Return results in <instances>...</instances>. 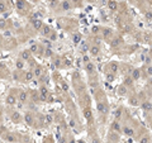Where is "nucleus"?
Segmentation results:
<instances>
[{"label": "nucleus", "mask_w": 152, "mask_h": 143, "mask_svg": "<svg viewBox=\"0 0 152 143\" xmlns=\"http://www.w3.org/2000/svg\"><path fill=\"white\" fill-rule=\"evenodd\" d=\"M33 77H34V72H33V71H25L24 77H23V82H29V81H32Z\"/></svg>", "instance_id": "obj_2"}, {"label": "nucleus", "mask_w": 152, "mask_h": 143, "mask_svg": "<svg viewBox=\"0 0 152 143\" xmlns=\"http://www.w3.org/2000/svg\"><path fill=\"white\" fill-rule=\"evenodd\" d=\"M109 6H110L111 9H114V6H115V3H114V1H111V3L109 4Z\"/></svg>", "instance_id": "obj_20"}, {"label": "nucleus", "mask_w": 152, "mask_h": 143, "mask_svg": "<svg viewBox=\"0 0 152 143\" xmlns=\"http://www.w3.org/2000/svg\"><path fill=\"white\" fill-rule=\"evenodd\" d=\"M79 42H80V34H75L74 35V43L77 44Z\"/></svg>", "instance_id": "obj_14"}, {"label": "nucleus", "mask_w": 152, "mask_h": 143, "mask_svg": "<svg viewBox=\"0 0 152 143\" xmlns=\"http://www.w3.org/2000/svg\"><path fill=\"white\" fill-rule=\"evenodd\" d=\"M18 9H24V1L23 0H18Z\"/></svg>", "instance_id": "obj_13"}, {"label": "nucleus", "mask_w": 152, "mask_h": 143, "mask_svg": "<svg viewBox=\"0 0 152 143\" xmlns=\"http://www.w3.org/2000/svg\"><path fill=\"white\" fill-rule=\"evenodd\" d=\"M70 8H71V5H70L69 1H64V3H62V9H64V10H67V9H70Z\"/></svg>", "instance_id": "obj_12"}, {"label": "nucleus", "mask_w": 152, "mask_h": 143, "mask_svg": "<svg viewBox=\"0 0 152 143\" xmlns=\"http://www.w3.org/2000/svg\"><path fill=\"white\" fill-rule=\"evenodd\" d=\"M37 50H38V46H37V44H33V46L30 47V52H35Z\"/></svg>", "instance_id": "obj_18"}, {"label": "nucleus", "mask_w": 152, "mask_h": 143, "mask_svg": "<svg viewBox=\"0 0 152 143\" xmlns=\"http://www.w3.org/2000/svg\"><path fill=\"white\" fill-rule=\"evenodd\" d=\"M47 96H48V90H47L46 87H42L41 89V99L42 100H46Z\"/></svg>", "instance_id": "obj_8"}, {"label": "nucleus", "mask_w": 152, "mask_h": 143, "mask_svg": "<svg viewBox=\"0 0 152 143\" xmlns=\"http://www.w3.org/2000/svg\"><path fill=\"white\" fill-rule=\"evenodd\" d=\"M33 72H34V77H41V75L43 74V69L41 67V66H38Z\"/></svg>", "instance_id": "obj_7"}, {"label": "nucleus", "mask_w": 152, "mask_h": 143, "mask_svg": "<svg viewBox=\"0 0 152 143\" xmlns=\"http://www.w3.org/2000/svg\"><path fill=\"white\" fill-rule=\"evenodd\" d=\"M17 103V97L14 95H8L6 96V104L8 105H15Z\"/></svg>", "instance_id": "obj_5"}, {"label": "nucleus", "mask_w": 152, "mask_h": 143, "mask_svg": "<svg viewBox=\"0 0 152 143\" xmlns=\"http://www.w3.org/2000/svg\"><path fill=\"white\" fill-rule=\"evenodd\" d=\"M1 43H3V41H1V37H0V46H1Z\"/></svg>", "instance_id": "obj_22"}, {"label": "nucleus", "mask_w": 152, "mask_h": 143, "mask_svg": "<svg viewBox=\"0 0 152 143\" xmlns=\"http://www.w3.org/2000/svg\"><path fill=\"white\" fill-rule=\"evenodd\" d=\"M12 120H13L14 123H19V122H22V117H20V114L18 113V111L13 113V114H12Z\"/></svg>", "instance_id": "obj_6"}, {"label": "nucleus", "mask_w": 152, "mask_h": 143, "mask_svg": "<svg viewBox=\"0 0 152 143\" xmlns=\"http://www.w3.org/2000/svg\"><path fill=\"white\" fill-rule=\"evenodd\" d=\"M51 30H50V28L48 27H43V34H48Z\"/></svg>", "instance_id": "obj_17"}, {"label": "nucleus", "mask_w": 152, "mask_h": 143, "mask_svg": "<svg viewBox=\"0 0 152 143\" xmlns=\"http://www.w3.org/2000/svg\"><path fill=\"white\" fill-rule=\"evenodd\" d=\"M44 120H46L47 123H52L53 118H52V115H46V118H44Z\"/></svg>", "instance_id": "obj_15"}, {"label": "nucleus", "mask_w": 152, "mask_h": 143, "mask_svg": "<svg viewBox=\"0 0 152 143\" xmlns=\"http://www.w3.org/2000/svg\"><path fill=\"white\" fill-rule=\"evenodd\" d=\"M5 139H6V141H9V142H14V137L9 134V136H6V138H5Z\"/></svg>", "instance_id": "obj_19"}, {"label": "nucleus", "mask_w": 152, "mask_h": 143, "mask_svg": "<svg viewBox=\"0 0 152 143\" xmlns=\"http://www.w3.org/2000/svg\"><path fill=\"white\" fill-rule=\"evenodd\" d=\"M86 71H88V72H93V71H94V66L90 63V62H86Z\"/></svg>", "instance_id": "obj_10"}, {"label": "nucleus", "mask_w": 152, "mask_h": 143, "mask_svg": "<svg viewBox=\"0 0 152 143\" xmlns=\"http://www.w3.org/2000/svg\"><path fill=\"white\" fill-rule=\"evenodd\" d=\"M24 120H25V123L28 124V126L32 127L34 122H35V118H34V115L32 113H29V111H27V113L24 114Z\"/></svg>", "instance_id": "obj_1"}, {"label": "nucleus", "mask_w": 152, "mask_h": 143, "mask_svg": "<svg viewBox=\"0 0 152 143\" xmlns=\"http://www.w3.org/2000/svg\"><path fill=\"white\" fill-rule=\"evenodd\" d=\"M6 10V5H5V3L4 1H0V14H1V13H4Z\"/></svg>", "instance_id": "obj_11"}, {"label": "nucleus", "mask_w": 152, "mask_h": 143, "mask_svg": "<svg viewBox=\"0 0 152 143\" xmlns=\"http://www.w3.org/2000/svg\"><path fill=\"white\" fill-rule=\"evenodd\" d=\"M17 66H18V69H22V66H23V63H22V62H18V63H17Z\"/></svg>", "instance_id": "obj_21"}, {"label": "nucleus", "mask_w": 152, "mask_h": 143, "mask_svg": "<svg viewBox=\"0 0 152 143\" xmlns=\"http://www.w3.org/2000/svg\"><path fill=\"white\" fill-rule=\"evenodd\" d=\"M18 99H19L20 103H25L27 99H28V95H27V92L24 90H20L19 91V97H18Z\"/></svg>", "instance_id": "obj_4"}, {"label": "nucleus", "mask_w": 152, "mask_h": 143, "mask_svg": "<svg viewBox=\"0 0 152 143\" xmlns=\"http://www.w3.org/2000/svg\"><path fill=\"white\" fill-rule=\"evenodd\" d=\"M0 115H1V113H0Z\"/></svg>", "instance_id": "obj_24"}, {"label": "nucleus", "mask_w": 152, "mask_h": 143, "mask_svg": "<svg viewBox=\"0 0 152 143\" xmlns=\"http://www.w3.org/2000/svg\"><path fill=\"white\" fill-rule=\"evenodd\" d=\"M33 27H34L35 29H41V28H42V22L38 20V19L33 20Z\"/></svg>", "instance_id": "obj_9"}, {"label": "nucleus", "mask_w": 152, "mask_h": 143, "mask_svg": "<svg viewBox=\"0 0 152 143\" xmlns=\"http://www.w3.org/2000/svg\"><path fill=\"white\" fill-rule=\"evenodd\" d=\"M98 52H99L98 47H93V48H91V53H93V55H98Z\"/></svg>", "instance_id": "obj_16"}, {"label": "nucleus", "mask_w": 152, "mask_h": 143, "mask_svg": "<svg viewBox=\"0 0 152 143\" xmlns=\"http://www.w3.org/2000/svg\"><path fill=\"white\" fill-rule=\"evenodd\" d=\"M20 58H22V61L30 60V51H22L20 52Z\"/></svg>", "instance_id": "obj_3"}, {"label": "nucleus", "mask_w": 152, "mask_h": 143, "mask_svg": "<svg viewBox=\"0 0 152 143\" xmlns=\"http://www.w3.org/2000/svg\"><path fill=\"white\" fill-rule=\"evenodd\" d=\"M51 1H52V3H55V1H57V0H51Z\"/></svg>", "instance_id": "obj_23"}]
</instances>
